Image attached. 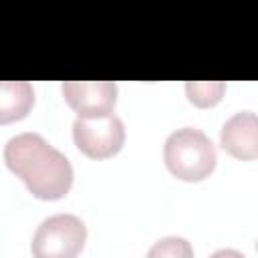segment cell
Listing matches in <instances>:
<instances>
[{
    "mask_svg": "<svg viewBox=\"0 0 258 258\" xmlns=\"http://www.w3.org/2000/svg\"><path fill=\"white\" fill-rule=\"evenodd\" d=\"M8 169L38 200H60L73 185V165L38 133H20L4 145Z\"/></svg>",
    "mask_w": 258,
    "mask_h": 258,
    "instance_id": "cell-1",
    "label": "cell"
},
{
    "mask_svg": "<svg viewBox=\"0 0 258 258\" xmlns=\"http://www.w3.org/2000/svg\"><path fill=\"white\" fill-rule=\"evenodd\" d=\"M163 161L177 179L202 181L214 171L218 155L214 143L202 129L181 127L165 139Z\"/></svg>",
    "mask_w": 258,
    "mask_h": 258,
    "instance_id": "cell-2",
    "label": "cell"
},
{
    "mask_svg": "<svg viewBox=\"0 0 258 258\" xmlns=\"http://www.w3.org/2000/svg\"><path fill=\"white\" fill-rule=\"evenodd\" d=\"M87 240V226L73 214H54L40 222L32 236V254L36 258H73Z\"/></svg>",
    "mask_w": 258,
    "mask_h": 258,
    "instance_id": "cell-3",
    "label": "cell"
},
{
    "mask_svg": "<svg viewBox=\"0 0 258 258\" xmlns=\"http://www.w3.org/2000/svg\"><path fill=\"white\" fill-rule=\"evenodd\" d=\"M73 137L85 155L105 159L121 151L125 143V125L113 111L105 115L77 117L73 123Z\"/></svg>",
    "mask_w": 258,
    "mask_h": 258,
    "instance_id": "cell-4",
    "label": "cell"
},
{
    "mask_svg": "<svg viewBox=\"0 0 258 258\" xmlns=\"http://www.w3.org/2000/svg\"><path fill=\"white\" fill-rule=\"evenodd\" d=\"M60 89L79 117L111 113L117 99V85L111 81H64Z\"/></svg>",
    "mask_w": 258,
    "mask_h": 258,
    "instance_id": "cell-5",
    "label": "cell"
},
{
    "mask_svg": "<svg viewBox=\"0 0 258 258\" xmlns=\"http://www.w3.org/2000/svg\"><path fill=\"white\" fill-rule=\"evenodd\" d=\"M222 147L238 159H256L258 155V117L252 111L232 115L220 131Z\"/></svg>",
    "mask_w": 258,
    "mask_h": 258,
    "instance_id": "cell-6",
    "label": "cell"
},
{
    "mask_svg": "<svg viewBox=\"0 0 258 258\" xmlns=\"http://www.w3.org/2000/svg\"><path fill=\"white\" fill-rule=\"evenodd\" d=\"M34 105V89L26 81H0V125L20 121Z\"/></svg>",
    "mask_w": 258,
    "mask_h": 258,
    "instance_id": "cell-7",
    "label": "cell"
},
{
    "mask_svg": "<svg viewBox=\"0 0 258 258\" xmlns=\"http://www.w3.org/2000/svg\"><path fill=\"white\" fill-rule=\"evenodd\" d=\"M226 85L222 81H189L185 85L187 97L198 107H212L220 101Z\"/></svg>",
    "mask_w": 258,
    "mask_h": 258,
    "instance_id": "cell-8",
    "label": "cell"
},
{
    "mask_svg": "<svg viewBox=\"0 0 258 258\" xmlns=\"http://www.w3.org/2000/svg\"><path fill=\"white\" fill-rule=\"evenodd\" d=\"M191 248L183 238H161L155 242V246L149 250V256H191Z\"/></svg>",
    "mask_w": 258,
    "mask_h": 258,
    "instance_id": "cell-9",
    "label": "cell"
}]
</instances>
